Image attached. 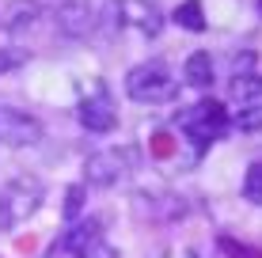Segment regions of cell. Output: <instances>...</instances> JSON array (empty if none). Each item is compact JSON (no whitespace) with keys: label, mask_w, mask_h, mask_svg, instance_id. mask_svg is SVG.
Segmentation results:
<instances>
[{"label":"cell","mask_w":262,"mask_h":258,"mask_svg":"<svg viewBox=\"0 0 262 258\" xmlns=\"http://www.w3.org/2000/svg\"><path fill=\"white\" fill-rule=\"evenodd\" d=\"M42 198H46V186L34 175H15L12 182H4L0 186V228L15 232L23 220H31L42 209Z\"/></svg>","instance_id":"cell-1"},{"label":"cell","mask_w":262,"mask_h":258,"mask_svg":"<svg viewBox=\"0 0 262 258\" xmlns=\"http://www.w3.org/2000/svg\"><path fill=\"white\" fill-rule=\"evenodd\" d=\"M125 95L133 103H171L179 95V76L171 73L164 61H141L125 76Z\"/></svg>","instance_id":"cell-2"},{"label":"cell","mask_w":262,"mask_h":258,"mask_svg":"<svg viewBox=\"0 0 262 258\" xmlns=\"http://www.w3.org/2000/svg\"><path fill=\"white\" fill-rule=\"evenodd\" d=\"M141 163V152L133 145H118V148H99L84 159V186H99V190H111L122 179H129Z\"/></svg>","instance_id":"cell-3"},{"label":"cell","mask_w":262,"mask_h":258,"mask_svg":"<svg viewBox=\"0 0 262 258\" xmlns=\"http://www.w3.org/2000/svg\"><path fill=\"white\" fill-rule=\"evenodd\" d=\"M179 126H183V133L190 137V145L202 152V148H209L216 137L228 133V106L216 103V99H202V103H194L190 110L179 114Z\"/></svg>","instance_id":"cell-4"},{"label":"cell","mask_w":262,"mask_h":258,"mask_svg":"<svg viewBox=\"0 0 262 258\" xmlns=\"http://www.w3.org/2000/svg\"><path fill=\"white\" fill-rule=\"evenodd\" d=\"M42 137H46V129L34 114H27L12 103H0V145L4 148H31Z\"/></svg>","instance_id":"cell-5"},{"label":"cell","mask_w":262,"mask_h":258,"mask_svg":"<svg viewBox=\"0 0 262 258\" xmlns=\"http://www.w3.org/2000/svg\"><path fill=\"white\" fill-rule=\"evenodd\" d=\"M111 12L118 27H129V31L144 34V38H156L164 31V8L156 0H114Z\"/></svg>","instance_id":"cell-6"},{"label":"cell","mask_w":262,"mask_h":258,"mask_svg":"<svg viewBox=\"0 0 262 258\" xmlns=\"http://www.w3.org/2000/svg\"><path fill=\"white\" fill-rule=\"evenodd\" d=\"M76 118L88 133H111L118 126V110H114V99L106 95V87H95L92 95L76 103Z\"/></svg>","instance_id":"cell-7"},{"label":"cell","mask_w":262,"mask_h":258,"mask_svg":"<svg viewBox=\"0 0 262 258\" xmlns=\"http://www.w3.org/2000/svg\"><path fill=\"white\" fill-rule=\"evenodd\" d=\"M99 239H103V220H99V217L72 220L65 232H61V239L50 247V258H57V254H72V258H80L92 243H99Z\"/></svg>","instance_id":"cell-8"},{"label":"cell","mask_w":262,"mask_h":258,"mask_svg":"<svg viewBox=\"0 0 262 258\" xmlns=\"http://www.w3.org/2000/svg\"><path fill=\"white\" fill-rule=\"evenodd\" d=\"M133 213H137L141 220H156V224H164V220H179L186 213V205H183L179 194H148V190H137V194H133Z\"/></svg>","instance_id":"cell-9"},{"label":"cell","mask_w":262,"mask_h":258,"mask_svg":"<svg viewBox=\"0 0 262 258\" xmlns=\"http://www.w3.org/2000/svg\"><path fill=\"white\" fill-rule=\"evenodd\" d=\"M53 27H57V34H65V38H84V34L95 27L92 4H88V0H65V4H57Z\"/></svg>","instance_id":"cell-10"},{"label":"cell","mask_w":262,"mask_h":258,"mask_svg":"<svg viewBox=\"0 0 262 258\" xmlns=\"http://www.w3.org/2000/svg\"><path fill=\"white\" fill-rule=\"evenodd\" d=\"M183 76H186V84L190 87H198V91H205V87H213V57L205 50H198V53H190L186 57V65H183Z\"/></svg>","instance_id":"cell-11"},{"label":"cell","mask_w":262,"mask_h":258,"mask_svg":"<svg viewBox=\"0 0 262 258\" xmlns=\"http://www.w3.org/2000/svg\"><path fill=\"white\" fill-rule=\"evenodd\" d=\"M228 95L236 99L239 106H247V103H262V73H236L232 76V84H228Z\"/></svg>","instance_id":"cell-12"},{"label":"cell","mask_w":262,"mask_h":258,"mask_svg":"<svg viewBox=\"0 0 262 258\" xmlns=\"http://www.w3.org/2000/svg\"><path fill=\"white\" fill-rule=\"evenodd\" d=\"M38 15H42L38 0H12L8 12H4V31H23V27H31Z\"/></svg>","instance_id":"cell-13"},{"label":"cell","mask_w":262,"mask_h":258,"mask_svg":"<svg viewBox=\"0 0 262 258\" xmlns=\"http://www.w3.org/2000/svg\"><path fill=\"white\" fill-rule=\"evenodd\" d=\"M183 31H194V34H202L205 31V8H202V0H183V4L175 8V15H171Z\"/></svg>","instance_id":"cell-14"},{"label":"cell","mask_w":262,"mask_h":258,"mask_svg":"<svg viewBox=\"0 0 262 258\" xmlns=\"http://www.w3.org/2000/svg\"><path fill=\"white\" fill-rule=\"evenodd\" d=\"M228 129L258 133L262 129V103H247V106H239L236 114H228Z\"/></svg>","instance_id":"cell-15"},{"label":"cell","mask_w":262,"mask_h":258,"mask_svg":"<svg viewBox=\"0 0 262 258\" xmlns=\"http://www.w3.org/2000/svg\"><path fill=\"white\" fill-rule=\"evenodd\" d=\"M243 198L251 205H262V159H255L247 167V175H243Z\"/></svg>","instance_id":"cell-16"},{"label":"cell","mask_w":262,"mask_h":258,"mask_svg":"<svg viewBox=\"0 0 262 258\" xmlns=\"http://www.w3.org/2000/svg\"><path fill=\"white\" fill-rule=\"evenodd\" d=\"M216 247H221V251L228 254V258H262V251H258V247L236 243V239H232V236H221V239H216Z\"/></svg>","instance_id":"cell-17"},{"label":"cell","mask_w":262,"mask_h":258,"mask_svg":"<svg viewBox=\"0 0 262 258\" xmlns=\"http://www.w3.org/2000/svg\"><path fill=\"white\" fill-rule=\"evenodd\" d=\"M80 209H84V182H80V186H69V194H65V217L76 220Z\"/></svg>","instance_id":"cell-18"},{"label":"cell","mask_w":262,"mask_h":258,"mask_svg":"<svg viewBox=\"0 0 262 258\" xmlns=\"http://www.w3.org/2000/svg\"><path fill=\"white\" fill-rule=\"evenodd\" d=\"M80 258H118V251H114V247L106 243V239H99V243H92V247H88V251L80 254Z\"/></svg>","instance_id":"cell-19"},{"label":"cell","mask_w":262,"mask_h":258,"mask_svg":"<svg viewBox=\"0 0 262 258\" xmlns=\"http://www.w3.org/2000/svg\"><path fill=\"white\" fill-rule=\"evenodd\" d=\"M15 65H23V53H0V73H8Z\"/></svg>","instance_id":"cell-20"},{"label":"cell","mask_w":262,"mask_h":258,"mask_svg":"<svg viewBox=\"0 0 262 258\" xmlns=\"http://www.w3.org/2000/svg\"><path fill=\"white\" fill-rule=\"evenodd\" d=\"M258 12H262V0H258Z\"/></svg>","instance_id":"cell-21"}]
</instances>
